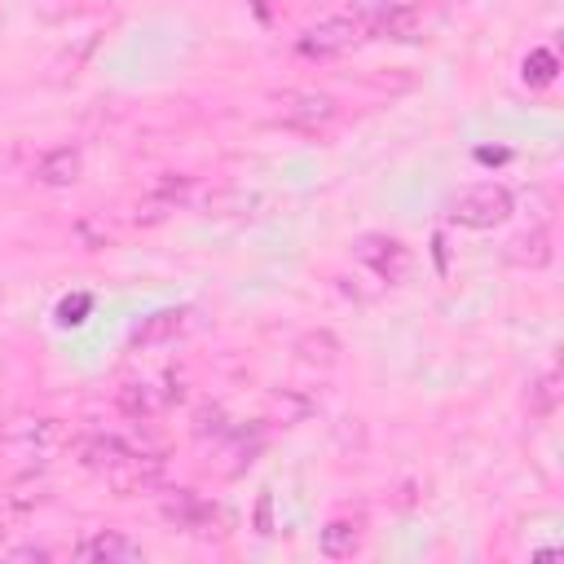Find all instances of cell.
Returning a JSON list of instances; mask_svg holds the SVG:
<instances>
[{"label":"cell","instance_id":"ac0fdd59","mask_svg":"<svg viewBox=\"0 0 564 564\" xmlns=\"http://www.w3.org/2000/svg\"><path fill=\"white\" fill-rule=\"evenodd\" d=\"M88 308V295H79V300H66L62 304V322H70V313H84Z\"/></svg>","mask_w":564,"mask_h":564},{"label":"cell","instance_id":"2e32d148","mask_svg":"<svg viewBox=\"0 0 564 564\" xmlns=\"http://www.w3.org/2000/svg\"><path fill=\"white\" fill-rule=\"evenodd\" d=\"M551 75H555V57H551L546 48H538L533 57H524V79H533V84H551Z\"/></svg>","mask_w":564,"mask_h":564},{"label":"cell","instance_id":"5b68a950","mask_svg":"<svg viewBox=\"0 0 564 564\" xmlns=\"http://www.w3.org/2000/svg\"><path fill=\"white\" fill-rule=\"evenodd\" d=\"M101 476H106V485H110L115 494H141L145 485L159 480V458H154V454H141V449L128 445Z\"/></svg>","mask_w":564,"mask_h":564},{"label":"cell","instance_id":"4fadbf2b","mask_svg":"<svg viewBox=\"0 0 564 564\" xmlns=\"http://www.w3.org/2000/svg\"><path fill=\"white\" fill-rule=\"evenodd\" d=\"M295 352H300V361H308V366H335L339 339H335L326 326H317V330H304V335L295 339Z\"/></svg>","mask_w":564,"mask_h":564},{"label":"cell","instance_id":"e0dca14e","mask_svg":"<svg viewBox=\"0 0 564 564\" xmlns=\"http://www.w3.org/2000/svg\"><path fill=\"white\" fill-rule=\"evenodd\" d=\"M352 4V18H361V22H375L379 13H388L392 4H401V0H348Z\"/></svg>","mask_w":564,"mask_h":564},{"label":"cell","instance_id":"277c9868","mask_svg":"<svg viewBox=\"0 0 564 564\" xmlns=\"http://www.w3.org/2000/svg\"><path fill=\"white\" fill-rule=\"evenodd\" d=\"M361 40H366L361 18H326V22H317L300 35V53L304 57H335V53H348L352 44H361Z\"/></svg>","mask_w":564,"mask_h":564},{"label":"cell","instance_id":"30bf717a","mask_svg":"<svg viewBox=\"0 0 564 564\" xmlns=\"http://www.w3.org/2000/svg\"><path fill=\"white\" fill-rule=\"evenodd\" d=\"M185 198H189V181H163L159 189H150V194L137 203V220H141V225H159V220H167Z\"/></svg>","mask_w":564,"mask_h":564},{"label":"cell","instance_id":"52a82bcc","mask_svg":"<svg viewBox=\"0 0 564 564\" xmlns=\"http://www.w3.org/2000/svg\"><path fill=\"white\" fill-rule=\"evenodd\" d=\"M163 516L185 533H212V524H216V507L189 489H176V498L163 502Z\"/></svg>","mask_w":564,"mask_h":564},{"label":"cell","instance_id":"5bb4252c","mask_svg":"<svg viewBox=\"0 0 564 564\" xmlns=\"http://www.w3.org/2000/svg\"><path fill=\"white\" fill-rule=\"evenodd\" d=\"M555 401H560V375L546 370L542 379L529 383V414H533V419H546V414L555 410Z\"/></svg>","mask_w":564,"mask_h":564},{"label":"cell","instance_id":"ba28073f","mask_svg":"<svg viewBox=\"0 0 564 564\" xmlns=\"http://www.w3.org/2000/svg\"><path fill=\"white\" fill-rule=\"evenodd\" d=\"M185 326H189V308H159V313L141 317V326L132 330V344L154 348V344H167V339L185 335Z\"/></svg>","mask_w":564,"mask_h":564},{"label":"cell","instance_id":"9c48e42d","mask_svg":"<svg viewBox=\"0 0 564 564\" xmlns=\"http://www.w3.org/2000/svg\"><path fill=\"white\" fill-rule=\"evenodd\" d=\"M79 167H84L79 150H75V145H57V150H48V154L35 163V181L48 185V189H62V185H75V181H79Z\"/></svg>","mask_w":564,"mask_h":564},{"label":"cell","instance_id":"ffe728a7","mask_svg":"<svg viewBox=\"0 0 564 564\" xmlns=\"http://www.w3.org/2000/svg\"><path fill=\"white\" fill-rule=\"evenodd\" d=\"M0 542H4V524H0Z\"/></svg>","mask_w":564,"mask_h":564},{"label":"cell","instance_id":"3957f363","mask_svg":"<svg viewBox=\"0 0 564 564\" xmlns=\"http://www.w3.org/2000/svg\"><path fill=\"white\" fill-rule=\"evenodd\" d=\"M335 115H339V106H335L330 93L291 88V93L278 97V119H282L286 128H300V132H322V128L335 123Z\"/></svg>","mask_w":564,"mask_h":564},{"label":"cell","instance_id":"6da1fadb","mask_svg":"<svg viewBox=\"0 0 564 564\" xmlns=\"http://www.w3.org/2000/svg\"><path fill=\"white\" fill-rule=\"evenodd\" d=\"M511 216V194L494 181L485 185H467L449 198V220L454 225H467V229H494Z\"/></svg>","mask_w":564,"mask_h":564},{"label":"cell","instance_id":"7c38bea8","mask_svg":"<svg viewBox=\"0 0 564 564\" xmlns=\"http://www.w3.org/2000/svg\"><path fill=\"white\" fill-rule=\"evenodd\" d=\"M507 260H511V264L542 269V264L551 260V234H546V225H533L529 234H516V238L507 242Z\"/></svg>","mask_w":564,"mask_h":564},{"label":"cell","instance_id":"7a4b0ae2","mask_svg":"<svg viewBox=\"0 0 564 564\" xmlns=\"http://www.w3.org/2000/svg\"><path fill=\"white\" fill-rule=\"evenodd\" d=\"M352 256H357V260H361L379 282H388V286L405 282V278H410V269H414L410 247H405V242H397V238H388V234H361V238H357V247H352Z\"/></svg>","mask_w":564,"mask_h":564},{"label":"cell","instance_id":"9a60e30c","mask_svg":"<svg viewBox=\"0 0 564 564\" xmlns=\"http://www.w3.org/2000/svg\"><path fill=\"white\" fill-rule=\"evenodd\" d=\"M119 405H123L128 414H137V419H154V414L163 410V401L154 397L150 383H128V388L119 392Z\"/></svg>","mask_w":564,"mask_h":564},{"label":"cell","instance_id":"8fae6325","mask_svg":"<svg viewBox=\"0 0 564 564\" xmlns=\"http://www.w3.org/2000/svg\"><path fill=\"white\" fill-rule=\"evenodd\" d=\"M317 546H322L326 560H348V555H357V546H361V520H348V516L326 520V529L317 533Z\"/></svg>","mask_w":564,"mask_h":564},{"label":"cell","instance_id":"d6986e66","mask_svg":"<svg viewBox=\"0 0 564 564\" xmlns=\"http://www.w3.org/2000/svg\"><path fill=\"white\" fill-rule=\"evenodd\" d=\"M13 555H18V560H48V551H44V546H18Z\"/></svg>","mask_w":564,"mask_h":564},{"label":"cell","instance_id":"8992f818","mask_svg":"<svg viewBox=\"0 0 564 564\" xmlns=\"http://www.w3.org/2000/svg\"><path fill=\"white\" fill-rule=\"evenodd\" d=\"M75 555L79 560H97V564H137L141 560V546L132 538L115 533V529H97V533H88L75 546Z\"/></svg>","mask_w":564,"mask_h":564}]
</instances>
